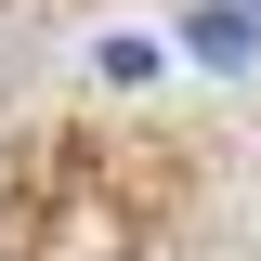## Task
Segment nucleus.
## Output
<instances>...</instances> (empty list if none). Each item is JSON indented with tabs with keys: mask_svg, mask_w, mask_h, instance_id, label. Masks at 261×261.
<instances>
[{
	"mask_svg": "<svg viewBox=\"0 0 261 261\" xmlns=\"http://www.w3.org/2000/svg\"><path fill=\"white\" fill-rule=\"evenodd\" d=\"M183 27H196V65H248L261 53V0H196Z\"/></svg>",
	"mask_w": 261,
	"mask_h": 261,
	"instance_id": "f257e3e1",
	"label": "nucleus"
}]
</instances>
